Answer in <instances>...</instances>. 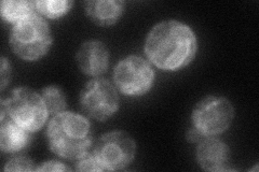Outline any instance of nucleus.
<instances>
[{
    "instance_id": "f257e3e1",
    "label": "nucleus",
    "mask_w": 259,
    "mask_h": 172,
    "mask_svg": "<svg viewBox=\"0 0 259 172\" xmlns=\"http://www.w3.org/2000/svg\"><path fill=\"white\" fill-rule=\"evenodd\" d=\"M145 50L159 68L175 70L191 62L197 51V40L187 25L166 21L152 28Z\"/></svg>"
},
{
    "instance_id": "1a4fd4ad",
    "label": "nucleus",
    "mask_w": 259,
    "mask_h": 172,
    "mask_svg": "<svg viewBox=\"0 0 259 172\" xmlns=\"http://www.w3.org/2000/svg\"><path fill=\"white\" fill-rule=\"evenodd\" d=\"M77 62L80 69L88 75H101L108 65L107 48L100 41H88L80 47Z\"/></svg>"
},
{
    "instance_id": "aec40b11",
    "label": "nucleus",
    "mask_w": 259,
    "mask_h": 172,
    "mask_svg": "<svg viewBox=\"0 0 259 172\" xmlns=\"http://www.w3.org/2000/svg\"><path fill=\"white\" fill-rule=\"evenodd\" d=\"M201 135H202V133H201V132H199V130H198L197 128H192V129H190L189 132H188V134H187V138H188V140H189V141L194 142V141H198V140H200Z\"/></svg>"
},
{
    "instance_id": "20e7f679",
    "label": "nucleus",
    "mask_w": 259,
    "mask_h": 172,
    "mask_svg": "<svg viewBox=\"0 0 259 172\" xmlns=\"http://www.w3.org/2000/svg\"><path fill=\"white\" fill-rule=\"evenodd\" d=\"M2 105L16 124L30 132L41 128L47 119L48 110L44 98L27 87L14 89Z\"/></svg>"
},
{
    "instance_id": "6e6552de",
    "label": "nucleus",
    "mask_w": 259,
    "mask_h": 172,
    "mask_svg": "<svg viewBox=\"0 0 259 172\" xmlns=\"http://www.w3.org/2000/svg\"><path fill=\"white\" fill-rule=\"evenodd\" d=\"M115 81L124 94L142 95L150 88L153 72L144 60L137 56H130L117 66Z\"/></svg>"
},
{
    "instance_id": "ddd939ff",
    "label": "nucleus",
    "mask_w": 259,
    "mask_h": 172,
    "mask_svg": "<svg viewBox=\"0 0 259 172\" xmlns=\"http://www.w3.org/2000/svg\"><path fill=\"white\" fill-rule=\"evenodd\" d=\"M35 7V3L31 2H3L2 15L6 21L20 22L32 14L31 12Z\"/></svg>"
},
{
    "instance_id": "7ed1b4c3",
    "label": "nucleus",
    "mask_w": 259,
    "mask_h": 172,
    "mask_svg": "<svg viewBox=\"0 0 259 172\" xmlns=\"http://www.w3.org/2000/svg\"><path fill=\"white\" fill-rule=\"evenodd\" d=\"M51 41L48 24L35 14L18 22L11 35L13 51L26 61H36L45 55Z\"/></svg>"
},
{
    "instance_id": "f3484780",
    "label": "nucleus",
    "mask_w": 259,
    "mask_h": 172,
    "mask_svg": "<svg viewBox=\"0 0 259 172\" xmlns=\"http://www.w3.org/2000/svg\"><path fill=\"white\" fill-rule=\"evenodd\" d=\"M76 169L78 171H102L104 167L101 165L95 156H82Z\"/></svg>"
},
{
    "instance_id": "0eeeda50",
    "label": "nucleus",
    "mask_w": 259,
    "mask_h": 172,
    "mask_svg": "<svg viewBox=\"0 0 259 172\" xmlns=\"http://www.w3.org/2000/svg\"><path fill=\"white\" fill-rule=\"evenodd\" d=\"M119 99L110 82L96 79L89 82L81 93V105L89 116L96 120H106L118 109Z\"/></svg>"
},
{
    "instance_id": "9d476101",
    "label": "nucleus",
    "mask_w": 259,
    "mask_h": 172,
    "mask_svg": "<svg viewBox=\"0 0 259 172\" xmlns=\"http://www.w3.org/2000/svg\"><path fill=\"white\" fill-rule=\"evenodd\" d=\"M228 147L217 139H205L198 147V160L205 170H223L228 162Z\"/></svg>"
},
{
    "instance_id": "f03ea898",
    "label": "nucleus",
    "mask_w": 259,
    "mask_h": 172,
    "mask_svg": "<svg viewBox=\"0 0 259 172\" xmlns=\"http://www.w3.org/2000/svg\"><path fill=\"white\" fill-rule=\"evenodd\" d=\"M48 140L55 154L65 158H80L91 144L90 124L75 113L58 114L49 124Z\"/></svg>"
},
{
    "instance_id": "9b49d317",
    "label": "nucleus",
    "mask_w": 259,
    "mask_h": 172,
    "mask_svg": "<svg viewBox=\"0 0 259 172\" xmlns=\"http://www.w3.org/2000/svg\"><path fill=\"white\" fill-rule=\"evenodd\" d=\"M122 9L123 3L116 0H96L85 4L88 15L99 25H110L115 23Z\"/></svg>"
},
{
    "instance_id": "dca6fc26",
    "label": "nucleus",
    "mask_w": 259,
    "mask_h": 172,
    "mask_svg": "<svg viewBox=\"0 0 259 172\" xmlns=\"http://www.w3.org/2000/svg\"><path fill=\"white\" fill-rule=\"evenodd\" d=\"M6 171H32L35 170L34 163L28 158L18 157L7 163Z\"/></svg>"
},
{
    "instance_id": "f8f14e48",
    "label": "nucleus",
    "mask_w": 259,
    "mask_h": 172,
    "mask_svg": "<svg viewBox=\"0 0 259 172\" xmlns=\"http://www.w3.org/2000/svg\"><path fill=\"white\" fill-rule=\"evenodd\" d=\"M28 135L19 124L13 121L2 119L0 145L5 152H16L24 149L28 143Z\"/></svg>"
},
{
    "instance_id": "39448f33",
    "label": "nucleus",
    "mask_w": 259,
    "mask_h": 172,
    "mask_svg": "<svg viewBox=\"0 0 259 172\" xmlns=\"http://www.w3.org/2000/svg\"><path fill=\"white\" fill-rule=\"evenodd\" d=\"M233 106L223 97L210 96L202 100L193 111L194 126L204 135L221 134L233 120Z\"/></svg>"
},
{
    "instance_id": "a211bd4d",
    "label": "nucleus",
    "mask_w": 259,
    "mask_h": 172,
    "mask_svg": "<svg viewBox=\"0 0 259 172\" xmlns=\"http://www.w3.org/2000/svg\"><path fill=\"white\" fill-rule=\"evenodd\" d=\"M38 171H68L69 168L64 166L63 163H60L58 161H49L40 166Z\"/></svg>"
},
{
    "instance_id": "6ab92c4d",
    "label": "nucleus",
    "mask_w": 259,
    "mask_h": 172,
    "mask_svg": "<svg viewBox=\"0 0 259 172\" xmlns=\"http://www.w3.org/2000/svg\"><path fill=\"white\" fill-rule=\"evenodd\" d=\"M10 77V67L6 59L2 60V88L6 87L7 82L9 81Z\"/></svg>"
},
{
    "instance_id": "2eb2a0df",
    "label": "nucleus",
    "mask_w": 259,
    "mask_h": 172,
    "mask_svg": "<svg viewBox=\"0 0 259 172\" xmlns=\"http://www.w3.org/2000/svg\"><path fill=\"white\" fill-rule=\"evenodd\" d=\"M36 8L38 9L39 12H41L46 16H49V18H59V16L63 15L65 12H66L70 6V2H37L35 3Z\"/></svg>"
},
{
    "instance_id": "4468645a",
    "label": "nucleus",
    "mask_w": 259,
    "mask_h": 172,
    "mask_svg": "<svg viewBox=\"0 0 259 172\" xmlns=\"http://www.w3.org/2000/svg\"><path fill=\"white\" fill-rule=\"evenodd\" d=\"M42 97L47 106L48 112L56 114L62 112L66 103H65V96L62 89L58 86H48L42 89Z\"/></svg>"
},
{
    "instance_id": "423d86ee",
    "label": "nucleus",
    "mask_w": 259,
    "mask_h": 172,
    "mask_svg": "<svg viewBox=\"0 0 259 172\" xmlns=\"http://www.w3.org/2000/svg\"><path fill=\"white\" fill-rule=\"evenodd\" d=\"M94 154L104 168L120 170L133 160L135 143L126 133H109L100 138L95 145Z\"/></svg>"
}]
</instances>
